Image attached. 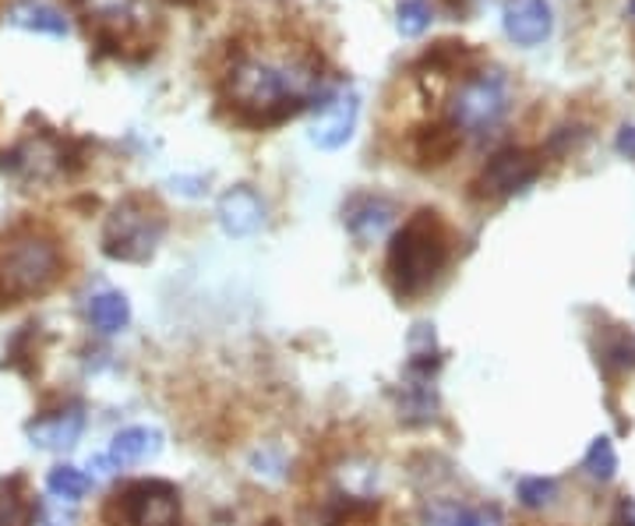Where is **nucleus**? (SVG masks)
I'll use <instances>...</instances> for the list:
<instances>
[{"instance_id":"f257e3e1","label":"nucleus","mask_w":635,"mask_h":526,"mask_svg":"<svg viewBox=\"0 0 635 526\" xmlns=\"http://www.w3.org/2000/svg\"><path fill=\"white\" fill-rule=\"evenodd\" d=\"M321 65L301 50H244L226 74V96L251 124H275L315 100Z\"/></svg>"},{"instance_id":"f03ea898","label":"nucleus","mask_w":635,"mask_h":526,"mask_svg":"<svg viewBox=\"0 0 635 526\" xmlns=\"http://www.w3.org/2000/svg\"><path fill=\"white\" fill-rule=\"evenodd\" d=\"M448 266V230L438 212H416L389 247V280L399 297H421Z\"/></svg>"},{"instance_id":"7ed1b4c3","label":"nucleus","mask_w":635,"mask_h":526,"mask_svg":"<svg viewBox=\"0 0 635 526\" xmlns=\"http://www.w3.org/2000/svg\"><path fill=\"white\" fill-rule=\"evenodd\" d=\"M64 258L43 234H22L0 252V304H19L50 290L60 280Z\"/></svg>"},{"instance_id":"20e7f679","label":"nucleus","mask_w":635,"mask_h":526,"mask_svg":"<svg viewBox=\"0 0 635 526\" xmlns=\"http://www.w3.org/2000/svg\"><path fill=\"white\" fill-rule=\"evenodd\" d=\"M166 234L163 209L145 195H128L103 226V252L117 261H145Z\"/></svg>"},{"instance_id":"39448f33","label":"nucleus","mask_w":635,"mask_h":526,"mask_svg":"<svg viewBox=\"0 0 635 526\" xmlns=\"http://www.w3.org/2000/svg\"><path fill=\"white\" fill-rule=\"evenodd\" d=\"M110 526H180V494L166 481H134L106 505Z\"/></svg>"},{"instance_id":"423d86ee","label":"nucleus","mask_w":635,"mask_h":526,"mask_svg":"<svg viewBox=\"0 0 635 526\" xmlns=\"http://www.w3.org/2000/svg\"><path fill=\"white\" fill-rule=\"evenodd\" d=\"M508 114V82L498 71H480L459 85L452 100V128L467 135L494 131Z\"/></svg>"},{"instance_id":"0eeeda50","label":"nucleus","mask_w":635,"mask_h":526,"mask_svg":"<svg viewBox=\"0 0 635 526\" xmlns=\"http://www.w3.org/2000/svg\"><path fill=\"white\" fill-rule=\"evenodd\" d=\"M0 170L25 184L50 180L57 174H64V145L50 135H33L0 156Z\"/></svg>"},{"instance_id":"6e6552de","label":"nucleus","mask_w":635,"mask_h":526,"mask_svg":"<svg viewBox=\"0 0 635 526\" xmlns=\"http://www.w3.org/2000/svg\"><path fill=\"white\" fill-rule=\"evenodd\" d=\"M540 174V160L533 152L526 149H502L498 156H491V163L484 166V174H480V188L484 195H494V198H505V195H516L522 188H530Z\"/></svg>"},{"instance_id":"1a4fd4ad","label":"nucleus","mask_w":635,"mask_h":526,"mask_svg":"<svg viewBox=\"0 0 635 526\" xmlns=\"http://www.w3.org/2000/svg\"><path fill=\"white\" fill-rule=\"evenodd\" d=\"M361 117V96L353 89H339L336 96L321 106V114L311 128V142L318 149H339L353 138V128H357Z\"/></svg>"},{"instance_id":"9d476101","label":"nucleus","mask_w":635,"mask_h":526,"mask_svg":"<svg viewBox=\"0 0 635 526\" xmlns=\"http://www.w3.org/2000/svg\"><path fill=\"white\" fill-rule=\"evenodd\" d=\"M215 215H220V226L226 230L230 237H251L255 230L266 223V202H261L255 188L237 184V188H230L220 198Z\"/></svg>"},{"instance_id":"9b49d317","label":"nucleus","mask_w":635,"mask_h":526,"mask_svg":"<svg viewBox=\"0 0 635 526\" xmlns=\"http://www.w3.org/2000/svg\"><path fill=\"white\" fill-rule=\"evenodd\" d=\"M502 22L505 36L516 46H537L551 36V4L548 0H508Z\"/></svg>"},{"instance_id":"f8f14e48","label":"nucleus","mask_w":635,"mask_h":526,"mask_svg":"<svg viewBox=\"0 0 635 526\" xmlns=\"http://www.w3.org/2000/svg\"><path fill=\"white\" fill-rule=\"evenodd\" d=\"M396 223V202L381 195H357L350 198L346 206V226L350 234L357 237L361 244H371L389 234V226Z\"/></svg>"},{"instance_id":"ddd939ff","label":"nucleus","mask_w":635,"mask_h":526,"mask_svg":"<svg viewBox=\"0 0 635 526\" xmlns=\"http://www.w3.org/2000/svg\"><path fill=\"white\" fill-rule=\"evenodd\" d=\"M163 448V435L156 428H149V424H131V428H124L114 435L110 448H106V456L103 463H110L114 470L120 467H134V463H145L152 459Z\"/></svg>"},{"instance_id":"4468645a","label":"nucleus","mask_w":635,"mask_h":526,"mask_svg":"<svg viewBox=\"0 0 635 526\" xmlns=\"http://www.w3.org/2000/svg\"><path fill=\"white\" fill-rule=\"evenodd\" d=\"M85 431V413L79 407L71 410H57V413H43L28 424V439L39 448H71L82 439Z\"/></svg>"},{"instance_id":"2eb2a0df","label":"nucleus","mask_w":635,"mask_h":526,"mask_svg":"<svg viewBox=\"0 0 635 526\" xmlns=\"http://www.w3.org/2000/svg\"><path fill=\"white\" fill-rule=\"evenodd\" d=\"M4 22L28 28V33H46V36H68V19L46 0H14L4 11Z\"/></svg>"},{"instance_id":"dca6fc26","label":"nucleus","mask_w":635,"mask_h":526,"mask_svg":"<svg viewBox=\"0 0 635 526\" xmlns=\"http://www.w3.org/2000/svg\"><path fill=\"white\" fill-rule=\"evenodd\" d=\"M85 315H89L92 329H96V332L117 336V332L128 329L131 304H128V297H124L120 290H99V293H92V297H89Z\"/></svg>"},{"instance_id":"f3484780","label":"nucleus","mask_w":635,"mask_h":526,"mask_svg":"<svg viewBox=\"0 0 635 526\" xmlns=\"http://www.w3.org/2000/svg\"><path fill=\"white\" fill-rule=\"evenodd\" d=\"M435 410H438V399H435V389L427 385V378L402 385V399H399L402 421L407 424H427V421H435Z\"/></svg>"},{"instance_id":"a211bd4d","label":"nucleus","mask_w":635,"mask_h":526,"mask_svg":"<svg viewBox=\"0 0 635 526\" xmlns=\"http://www.w3.org/2000/svg\"><path fill=\"white\" fill-rule=\"evenodd\" d=\"M39 516V509L33 502V494L22 491V481H11L0 491V526H33Z\"/></svg>"},{"instance_id":"6ab92c4d","label":"nucleus","mask_w":635,"mask_h":526,"mask_svg":"<svg viewBox=\"0 0 635 526\" xmlns=\"http://www.w3.org/2000/svg\"><path fill=\"white\" fill-rule=\"evenodd\" d=\"M46 488H50V494H57V499L79 502V499H85V494H89L92 481H89L85 470L71 467V463H60V467H54L50 474H46Z\"/></svg>"},{"instance_id":"aec40b11","label":"nucleus","mask_w":635,"mask_h":526,"mask_svg":"<svg viewBox=\"0 0 635 526\" xmlns=\"http://www.w3.org/2000/svg\"><path fill=\"white\" fill-rule=\"evenodd\" d=\"M583 470L590 474L593 481H611L618 474V448L608 435H597L590 442V448H586V456H583Z\"/></svg>"},{"instance_id":"412c9836","label":"nucleus","mask_w":635,"mask_h":526,"mask_svg":"<svg viewBox=\"0 0 635 526\" xmlns=\"http://www.w3.org/2000/svg\"><path fill=\"white\" fill-rule=\"evenodd\" d=\"M459 149V131L456 128H427L416 142V156L421 163H445Z\"/></svg>"},{"instance_id":"4be33fe9","label":"nucleus","mask_w":635,"mask_h":526,"mask_svg":"<svg viewBox=\"0 0 635 526\" xmlns=\"http://www.w3.org/2000/svg\"><path fill=\"white\" fill-rule=\"evenodd\" d=\"M399 33L402 36H424L431 22H435V8H431V0H399Z\"/></svg>"},{"instance_id":"5701e85b","label":"nucleus","mask_w":635,"mask_h":526,"mask_svg":"<svg viewBox=\"0 0 635 526\" xmlns=\"http://www.w3.org/2000/svg\"><path fill=\"white\" fill-rule=\"evenodd\" d=\"M516 494L526 509H544L554 502L557 484H554V477H522V481L516 484Z\"/></svg>"},{"instance_id":"b1692460","label":"nucleus","mask_w":635,"mask_h":526,"mask_svg":"<svg viewBox=\"0 0 635 526\" xmlns=\"http://www.w3.org/2000/svg\"><path fill=\"white\" fill-rule=\"evenodd\" d=\"M445 526H502V513L494 505H473V509H448Z\"/></svg>"},{"instance_id":"393cba45","label":"nucleus","mask_w":635,"mask_h":526,"mask_svg":"<svg viewBox=\"0 0 635 526\" xmlns=\"http://www.w3.org/2000/svg\"><path fill=\"white\" fill-rule=\"evenodd\" d=\"M329 526H378V509L371 502H346L329 519Z\"/></svg>"},{"instance_id":"a878e982","label":"nucleus","mask_w":635,"mask_h":526,"mask_svg":"<svg viewBox=\"0 0 635 526\" xmlns=\"http://www.w3.org/2000/svg\"><path fill=\"white\" fill-rule=\"evenodd\" d=\"M603 353H608V361L618 367H635V336H618Z\"/></svg>"},{"instance_id":"bb28decb","label":"nucleus","mask_w":635,"mask_h":526,"mask_svg":"<svg viewBox=\"0 0 635 526\" xmlns=\"http://www.w3.org/2000/svg\"><path fill=\"white\" fill-rule=\"evenodd\" d=\"M618 152L628 160H635V124H625L622 131H618Z\"/></svg>"},{"instance_id":"cd10ccee","label":"nucleus","mask_w":635,"mask_h":526,"mask_svg":"<svg viewBox=\"0 0 635 526\" xmlns=\"http://www.w3.org/2000/svg\"><path fill=\"white\" fill-rule=\"evenodd\" d=\"M618 523H622V526H635V502L632 499H625L622 509H618Z\"/></svg>"},{"instance_id":"c85d7f7f","label":"nucleus","mask_w":635,"mask_h":526,"mask_svg":"<svg viewBox=\"0 0 635 526\" xmlns=\"http://www.w3.org/2000/svg\"><path fill=\"white\" fill-rule=\"evenodd\" d=\"M628 11H632V19H635V0H628Z\"/></svg>"}]
</instances>
